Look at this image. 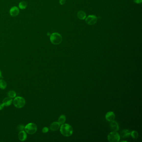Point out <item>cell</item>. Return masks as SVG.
Returning a JSON list of instances; mask_svg holds the SVG:
<instances>
[{
  "mask_svg": "<svg viewBox=\"0 0 142 142\" xmlns=\"http://www.w3.org/2000/svg\"><path fill=\"white\" fill-rule=\"evenodd\" d=\"M60 132L62 135L65 137H69L72 135L73 129L71 125L67 123L61 125L60 128Z\"/></svg>",
  "mask_w": 142,
  "mask_h": 142,
  "instance_id": "cell-1",
  "label": "cell"
},
{
  "mask_svg": "<svg viewBox=\"0 0 142 142\" xmlns=\"http://www.w3.org/2000/svg\"><path fill=\"white\" fill-rule=\"evenodd\" d=\"M62 40L61 35L57 33H54L50 35V41L53 44H60L62 41Z\"/></svg>",
  "mask_w": 142,
  "mask_h": 142,
  "instance_id": "cell-2",
  "label": "cell"
},
{
  "mask_svg": "<svg viewBox=\"0 0 142 142\" xmlns=\"http://www.w3.org/2000/svg\"><path fill=\"white\" fill-rule=\"evenodd\" d=\"M13 104L16 108H21L25 105V99L22 97L18 96L15 98L14 100H13Z\"/></svg>",
  "mask_w": 142,
  "mask_h": 142,
  "instance_id": "cell-3",
  "label": "cell"
},
{
  "mask_svg": "<svg viewBox=\"0 0 142 142\" xmlns=\"http://www.w3.org/2000/svg\"><path fill=\"white\" fill-rule=\"evenodd\" d=\"M38 128L36 124L34 123H29L25 127V130L29 134H34L36 132Z\"/></svg>",
  "mask_w": 142,
  "mask_h": 142,
  "instance_id": "cell-4",
  "label": "cell"
},
{
  "mask_svg": "<svg viewBox=\"0 0 142 142\" xmlns=\"http://www.w3.org/2000/svg\"><path fill=\"white\" fill-rule=\"evenodd\" d=\"M107 140L110 142H118L120 141V135L116 131H113L109 134Z\"/></svg>",
  "mask_w": 142,
  "mask_h": 142,
  "instance_id": "cell-5",
  "label": "cell"
},
{
  "mask_svg": "<svg viewBox=\"0 0 142 142\" xmlns=\"http://www.w3.org/2000/svg\"><path fill=\"white\" fill-rule=\"evenodd\" d=\"M85 18V22L89 25H94L96 24L98 21L97 17L94 15H89Z\"/></svg>",
  "mask_w": 142,
  "mask_h": 142,
  "instance_id": "cell-6",
  "label": "cell"
},
{
  "mask_svg": "<svg viewBox=\"0 0 142 142\" xmlns=\"http://www.w3.org/2000/svg\"><path fill=\"white\" fill-rule=\"evenodd\" d=\"M19 13V10L18 8L16 6L12 7L10 10V14L13 17H15L18 15Z\"/></svg>",
  "mask_w": 142,
  "mask_h": 142,
  "instance_id": "cell-7",
  "label": "cell"
},
{
  "mask_svg": "<svg viewBox=\"0 0 142 142\" xmlns=\"http://www.w3.org/2000/svg\"><path fill=\"white\" fill-rule=\"evenodd\" d=\"M115 117H116L114 113H113V112H108L106 113V120H107V121H109V122H111V121L114 120L115 118Z\"/></svg>",
  "mask_w": 142,
  "mask_h": 142,
  "instance_id": "cell-8",
  "label": "cell"
},
{
  "mask_svg": "<svg viewBox=\"0 0 142 142\" xmlns=\"http://www.w3.org/2000/svg\"><path fill=\"white\" fill-rule=\"evenodd\" d=\"M18 139L21 141H24L26 140L27 138L26 132L24 130H21L20 132L18 135Z\"/></svg>",
  "mask_w": 142,
  "mask_h": 142,
  "instance_id": "cell-9",
  "label": "cell"
},
{
  "mask_svg": "<svg viewBox=\"0 0 142 142\" xmlns=\"http://www.w3.org/2000/svg\"><path fill=\"white\" fill-rule=\"evenodd\" d=\"M60 125L59 124V122H55L52 123L50 125V128L52 131H57L60 128Z\"/></svg>",
  "mask_w": 142,
  "mask_h": 142,
  "instance_id": "cell-10",
  "label": "cell"
},
{
  "mask_svg": "<svg viewBox=\"0 0 142 142\" xmlns=\"http://www.w3.org/2000/svg\"><path fill=\"white\" fill-rule=\"evenodd\" d=\"M13 102V100L12 98L9 97H6L3 99L2 102V103L4 106H9L11 105Z\"/></svg>",
  "mask_w": 142,
  "mask_h": 142,
  "instance_id": "cell-11",
  "label": "cell"
},
{
  "mask_svg": "<svg viewBox=\"0 0 142 142\" xmlns=\"http://www.w3.org/2000/svg\"><path fill=\"white\" fill-rule=\"evenodd\" d=\"M110 128L113 131H117L119 129V125L118 123L116 121H112L110 122Z\"/></svg>",
  "mask_w": 142,
  "mask_h": 142,
  "instance_id": "cell-12",
  "label": "cell"
},
{
  "mask_svg": "<svg viewBox=\"0 0 142 142\" xmlns=\"http://www.w3.org/2000/svg\"><path fill=\"white\" fill-rule=\"evenodd\" d=\"M131 132L128 130L126 129L123 130L121 132V135L123 138H128L130 135Z\"/></svg>",
  "mask_w": 142,
  "mask_h": 142,
  "instance_id": "cell-13",
  "label": "cell"
},
{
  "mask_svg": "<svg viewBox=\"0 0 142 142\" xmlns=\"http://www.w3.org/2000/svg\"><path fill=\"white\" fill-rule=\"evenodd\" d=\"M77 16L80 19L84 20L86 18V15L85 12L82 11H78L77 13Z\"/></svg>",
  "mask_w": 142,
  "mask_h": 142,
  "instance_id": "cell-14",
  "label": "cell"
},
{
  "mask_svg": "<svg viewBox=\"0 0 142 142\" xmlns=\"http://www.w3.org/2000/svg\"><path fill=\"white\" fill-rule=\"evenodd\" d=\"M7 84L4 80H0V89L4 90L7 87Z\"/></svg>",
  "mask_w": 142,
  "mask_h": 142,
  "instance_id": "cell-15",
  "label": "cell"
},
{
  "mask_svg": "<svg viewBox=\"0 0 142 142\" xmlns=\"http://www.w3.org/2000/svg\"><path fill=\"white\" fill-rule=\"evenodd\" d=\"M66 120V117L64 115H62L60 116L59 118L58 122L60 125L64 124Z\"/></svg>",
  "mask_w": 142,
  "mask_h": 142,
  "instance_id": "cell-16",
  "label": "cell"
},
{
  "mask_svg": "<svg viewBox=\"0 0 142 142\" xmlns=\"http://www.w3.org/2000/svg\"><path fill=\"white\" fill-rule=\"evenodd\" d=\"M27 6V3L25 1H22L19 3V7L21 9H24L26 8Z\"/></svg>",
  "mask_w": 142,
  "mask_h": 142,
  "instance_id": "cell-17",
  "label": "cell"
},
{
  "mask_svg": "<svg viewBox=\"0 0 142 142\" xmlns=\"http://www.w3.org/2000/svg\"><path fill=\"white\" fill-rule=\"evenodd\" d=\"M8 95H9V97L12 98H15L16 96V93L15 91H10L8 93Z\"/></svg>",
  "mask_w": 142,
  "mask_h": 142,
  "instance_id": "cell-18",
  "label": "cell"
},
{
  "mask_svg": "<svg viewBox=\"0 0 142 142\" xmlns=\"http://www.w3.org/2000/svg\"><path fill=\"white\" fill-rule=\"evenodd\" d=\"M130 135H131V136L132 137V138L134 139H136L138 137V133L136 131L133 130V131L131 132Z\"/></svg>",
  "mask_w": 142,
  "mask_h": 142,
  "instance_id": "cell-19",
  "label": "cell"
},
{
  "mask_svg": "<svg viewBox=\"0 0 142 142\" xmlns=\"http://www.w3.org/2000/svg\"><path fill=\"white\" fill-rule=\"evenodd\" d=\"M49 131V128L47 127H44L42 129V132L43 133H47Z\"/></svg>",
  "mask_w": 142,
  "mask_h": 142,
  "instance_id": "cell-20",
  "label": "cell"
},
{
  "mask_svg": "<svg viewBox=\"0 0 142 142\" xmlns=\"http://www.w3.org/2000/svg\"><path fill=\"white\" fill-rule=\"evenodd\" d=\"M18 129L20 130H24L25 129V127L24 126V125H19L18 127Z\"/></svg>",
  "mask_w": 142,
  "mask_h": 142,
  "instance_id": "cell-21",
  "label": "cell"
},
{
  "mask_svg": "<svg viewBox=\"0 0 142 142\" xmlns=\"http://www.w3.org/2000/svg\"><path fill=\"white\" fill-rule=\"evenodd\" d=\"M133 1L136 4H140L142 3V0H133Z\"/></svg>",
  "mask_w": 142,
  "mask_h": 142,
  "instance_id": "cell-22",
  "label": "cell"
},
{
  "mask_svg": "<svg viewBox=\"0 0 142 142\" xmlns=\"http://www.w3.org/2000/svg\"><path fill=\"white\" fill-rule=\"evenodd\" d=\"M66 0H59V3H60V4L64 5L65 3H66Z\"/></svg>",
  "mask_w": 142,
  "mask_h": 142,
  "instance_id": "cell-23",
  "label": "cell"
},
{
  "mask_svg": "<svg viewBox=\"0 0 142 142\" xmlns=\"http://www.w3.org/2000/svg\"><path fill=\"white\" fill-rule=\"evenodd\" d=\"M4 107V106L3 105V103H0V110H2L3 108Z\"/></svg>",
  "mask_w": 142,
  "mask_h": 142,
  "instance_id": "cell-24",
  "label": "cell"
},
{
  "mask_svg": "<svg viewBox=\"0 0 142 142\" xmlns=\"http://www.w3.org/2000/svg\"><path fill=\"white\" fill-rule=\"evenodd\" d=\"M2 77V72L0 70V78Z\"/></svg>",
  "mask_w": 142,
  "mask_h": 142,
  "instance_id": "cell-25",
  "label": "cell"
}]
</instances>
